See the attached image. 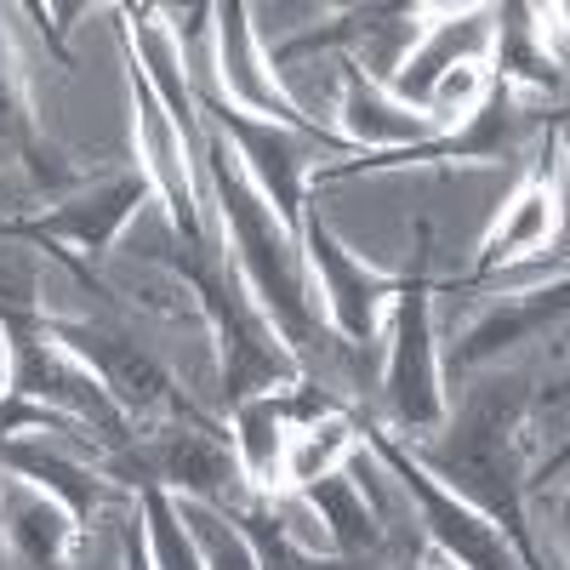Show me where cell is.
Segmentation results:
<instances>
[{
    "instance_id": "44dd1931",
    "label": "cell",
    "mask_w": 570,
    "mask_h": 570,
    "mask_svg": "<svg viewBox=\"0 0 570 570\" xmlns=\"http://www.w3.org/2000/svg\"><path fill=\"white\" fill-rule=\"evenodd\" d=\"M171 508H177L188 542H195V553H200V570H257V553H252L246 531L234 525L223 508L195 502V497H171Z\"/></svg>"
},
{
    "instance_id": "cb8c5ba5",
    "label": "cell",
    "mask_w": 570,
    "mask_h": 570,
    "mask_svg": "<svg viewBox=\"0 0 570 570\" xmlns=\"http://www.w3.org/2000/svg\"><path fill=\"white\" fill-rule=\"evenodd\" d=\"M120 559H126V570H155L149 542H142V525H137V519H126V525H120Z\"/></svg>"
},
{
    "instance_id": "52a82bcc",
    "label": "cell",
    "mask_w": 570,
    "mask_h": 570,
    "mask_svg": "<svg viewBox=\"0 0 570 570\" xmlns=\"http://www.w3.org/2000/svg\"><path fill=\"white\" fill-rule=\"evenodd\" d=\"M46 331L98 376L104 383V394L126 411V422L131 416H155V411H188V405H177V394H171V376H166V365L142 348L137 337H126V331H115V325H104V320H46Z\"/></svg>"
},
{
    "instance_id": "ffe728a7",
    "label": "cell",
    "mask_w": 570,
    "mask_h": 570,
    "mask_svg": "<svg viewBox=\"0 0 570 570\" xmlns=\"http://www.w3.org/2000/svg\"><path fill=\"white\" fill-rule=\"evenodd\" d=\"M548 228H553V195H548V166H542L525 188H519V200L502 212V223L491 228V240H485V268L537 252V246L548 240Z\"/></svg>"
},
{
    "instance_id": "e0dca14e",
    "label": "cell",
    "mask_w": 570,
    "mask_h": 570,
    "mask_svg": "<svg viewBox=\"0 0 570 570\" xmlns=\"http://www.w3.org/2000/svg\"><path fill=\"white\" fill-rule=\"evenodd\" d=\"M559 314H564V285H553V292H531V297H508L502 308H491L485 320H473L462 331V343H456L451 360H456V371H468V365H480L491 354H508L513 343H525L531 331H542Z\"/></svg>"
},
{
    "instance_id": "3957f363",
    "label": "cell",
    "mask_w": 570,
    "mask_h": 570,
    "mask_svg": "<svg viewBox=\"0 0 570 570\" xmlns=\"http://www.w3.org/2000/svg\"><path fill=\"white\" fill-rule=\"evenodd\" d=\"M183 285L206 303L217 337H223V394L228 405H246L263 394H279V383L297 376V360L279 348V331L268 325V314L252 303L246 279H234L217 263V246H188L183 257Z\"/></svg>"
},
{
    "instance_id": "4fadbf2b",
    "label": "cell",
    "mask_w": 570,
    "mask_h": 570,
    "mask_svg": "<svg viewBox=\"0 0 570 570\" xmlns=\"http://www.w3.org/2000/svg\"><path fill=\"white\" fill-rule=\"evenodd\" d=\"M0 537H7V553L18 570H63L69 564V542H75V519L63 502H52L46 491H35L29 480H12L7 497H0Z\"/></svg>"
},
{
    "instance_id": "8fae6325",
    "label": "cell",
    "mask_w": 570,
    "mask_h": 570,
    "mask_svg": "<svg viewBox=\"0 0 570 570\" xmlns=\"http://www.w3.org/2000/svg\"><path fill=\"white\" fill-rule=\"evenodd\" d=\"M491 35H497V12H485V7H480V12H456V18L434 23V35L416 40L411 52H405V63L394 69L389 98H400L405 109H422L440 75H451L456 63H485Z\"/></svg>"
},
{
    "instance_id": "5bb4252c",
    "label": "cell",
    "mask_w": 570,
    "mask_h": 570,
    "mask_svg": "<svg viewBox=\"0 0 570 570\" xmlns=\"http://www.w3.org/2000/svg\"><path fill=\"white\" fill-rule=\"evenodd\" d=\"M303 502L314 508V519L325 525L331 548H337L343 559H365V553L383 548V502H376V497L354 480L348 462L331 468V473H320V480H308V485H303Z\"/></svg>"
},
{
    "instance_id": "7c38bea8",
    "label": "cell",
    "mask_w": 570,
    "mask_h": 570,
    "mask_svg": "<svg viewBox=\"0 0 570 570\" xmlns=\"http://www.w3.org/2000/svg\"><path fill=\"white\" fill-rule=\"evenodd\" d=\"M217 18V58H223V86L228 98H240L252 115H263L268 126H297V131H320L285 91L263 75L257 63V46H252V23H246V7H212ZM325 137V131H320Z\"/></svg>"
},
{
    "instance_id": "30bf717a",
    "label": "cell",
    "mask_w": 570,
    "mask_h": 570,
    "mask_svg": "<svg viewBox=\"0 0 570 570\" xmlns=\"http://www.w3.org/2000/svg\"><path fill=\"white\" fill-rule=\"evenodd\" d=\"M142 200H149V177L142 171H120L98 188H86V195H75L69 206H58L52 217H40V223H23L12 228L18 240L29 246H52V240H75L80 252H109L120 240V228L142 212Z\"/></svg>"
},
{
    "instance_id": "ac0fdd59",
    "label": "cell",
    "mask_w": 570,
    "mask_h": 570,
    "mask_svg": "<svg viewBox=\"0 0 570 570\" xmlns=\"http://www.w3.org/2000/svg\"><path fill=\"white\" fill-rule=\"evenodd\" d=\"M285 434H292V422H285V400L279 394L234 405V456H240L246 485L268 491L279 480V468H285Z\"/></svg>"
},
{
    "instance_id": "6da1fadb",
    "label": "cell",
    "mask_w": 570,
    "mask_h": 570,
    "mask_svg": "<svg viewBox=\"0 0 570 570\" xmlns=\"http://www.w3.org/2000/svg\"><path fill=\"white\" fill-rule=\"evenodd\" d=\"M519 411H525V383L519 376H491V383H480L451 434L422 445L411 462L422 473H434V480H445L451 497H462L473 513H485L491 525L513 542L519 564L525 570H542L537 559V542L525 531V480H519Z\"/></svg>"
},
{
    "instance_id": "9a60e30c",
    "label": "cell",
    "mask_w": 570,
    "mask_h": 570,
    "mask_svg": "<svg viewBox=\"0 0 570 570\" xmlns=\"http://www.w3.org/2000/svg\"><path fill=\"white\" fill-rule=\"evenodd\" d=\"M0 456L12 462V473L18 480H29L35 491H46L52 502H63L69 508V519L86 531L91 519H104V508L109 502H120V491L104 480V473H91V468H80L75 456H63V451H46V445H0Z\"/></svg>"
},
{
    "instance_id": "8992f818",
    "label": "cell",
    "mask_w": 570,
    "mask_h": 570,
    "mask_svg": "<svg viewBox=\"0 0 570 570\" xmlns=\"http://www.w3.org/2000/svg\"><path fill=\"white\" fill-rule=\"evenodd\" d=\"M416 274L405 285H394L389 297V405L400 428H440L445 416V394H440V354H434V320H428V223L416 228Z\"/></svg>"
},
{
    "instance_id": "2e32d148",
    "label": "cell",
    "mask_w": 570,
    "mask_h": 570,
    "mask_svg": "<svg viewBox=\"0 0 570 570\" xmlns=\"http://www.w3.org/2000/svg\"><path fill=\"white\" fill-rule=\"evenodd\" d=\"M343 131L365 149H428L440 137V126L428 120L422 109H405L400 98H389L383 86H371L365 75H348L343 80Z\"/></svg>"
},
{
    "instance_id": "9c48e42d",
    "label": "cell",
    "mask_w": 570,
    "mask_h": 570,
    "mask_svg": "<svg viewBox=\"0 0 570 570\" xmlns=\"http://www.w3.org/2000/svg\"><path fill=\"white\" fill-rule=\"evenodd\" d=\"M297 246H303V268L320 279V292L331 303V320H337V331L348 343H365L376 331V314H383V303L394 297L389 279H376L365 263H354L337 240L325 234L320 217L303 212V228H297Z\"/></svg>"
},
{
    "instance_id": "ba28073f",
    "label": "cell",
    "mask_w": 570,
    "mask_h": 570,
    "mask_svg": "<svg viewBox=\"0 0 570 570\" xmlns=\"http://www.w3.org/2000/svg\"><path fill=\"white\" fill-rule=\"evenodd\" d=\"M365 445L394 468V480L405 485V497L422 508L428 537H434L462 570H525V564H519V553H513V542L491 525V519L473 513L462 497H451V491L434 480V473H422V468L411 462V451L389 445L383 434H365Z\"/></svg>"
},
{
    "instance_id": "603a6c76",
    "label": "cell",
    "mask_w": 570,
    "mask_h": 570,
    "mask_svg": "<svg viewBox=\"0 0 570 570\" xmlns=\"http://www.w3.org/2000/svg\"><path fill=\"white\" fill-rule=\"evenodd\" d=\"M18 142H29V126H23V109H18V80L7 69V52H0V155H12Z\"/></svg>"
},
{
    "instance_id": "5b68a950",
    "label": "cell",
    "mask_w": 570,
    "mask_h": 570,
    "mask_svg": "<svg viewBox=\"0 0 570 570\" xmlns=\"http://www.w3.org/2000/svg\"><path fill=\"white\" fill-rule=\"evenodd\" d=\"M200 109L212 115L217 137H234V149H240V171L252 177V188L268 200V212L297 234L303 228V183L320 166V149L337 155L343 142L337 137H320V131H297V126L252 120L246 109H228L212 86H200Z\"/></svg>"
},
{
    "instance_id": "7402d4cb",
    "label": "cell",
    "mask_w": 570,
    "mask_h": 570,
    "mask_svg": "<svg viewBox=\"0 0 570 570\" xmlns=\"http://www.w3.org/2000/svg\"><path fill=\"white\" fill-rule=\"evenodd\" d=\"M137 513H142V542H149L155 570H200V553L188 542L166 491H137Z\"/></svg>"
},
{
    "instance_id": "7a4b0ae2",
    "label": "cell",
    "mask_w": 570,
    "mask_h": 570,
    "mask_svg": "<svg viewBox=\"0 0 570 570\" xmlns=\"http://www.w3.org/2000/svg\"><path fill=\"white\" fill-rule=\"evenodd\" d=\"M195 166L212 177L217 217H223L228 240H234V268H240L252 303L268 314V325L285 343H308L314 337V303H308V268H303L297 234L268 212V200L252 188L240 160L223 149V137L200 142Z\"/></svg>"
},
{
    "instance_id": "d6986e66",
    "label": "cell",
    "mask_w": 570,
    "mask_h": 570,
    "mask_svg": "<svg viewBox=\"0 0 570 570\" xmlns=\"http://www.w3.org/2000/svg\"><path fill=\"white\" fill-rule=\"evenodd\" d=\"M360 445V434L343 422V416H314V422H297L292 434H285V485H308V480H320V473H331V468H343L348 462V451Z\"/></svg>"
},
{
    "instance_id": "277c9868",
    "label": "cell",
    "mask_w": 570,
    "mask_h": 570,
    "mask_svg": "<svg viewBox=\"0 0 570 570\" xmlns=\"http://www.w3.org/2000/svg\"><path fill=\"white\" fill-rule=\"evenodd\" d=\"M0 348H7V394L35 400L46 411H58L80 428H98L104 445L120 451L131 445V422L126 411L104 394V383L91 376L52 331H46L40 314L29 308H0Z\"/></svg>"
}]
</instances>
